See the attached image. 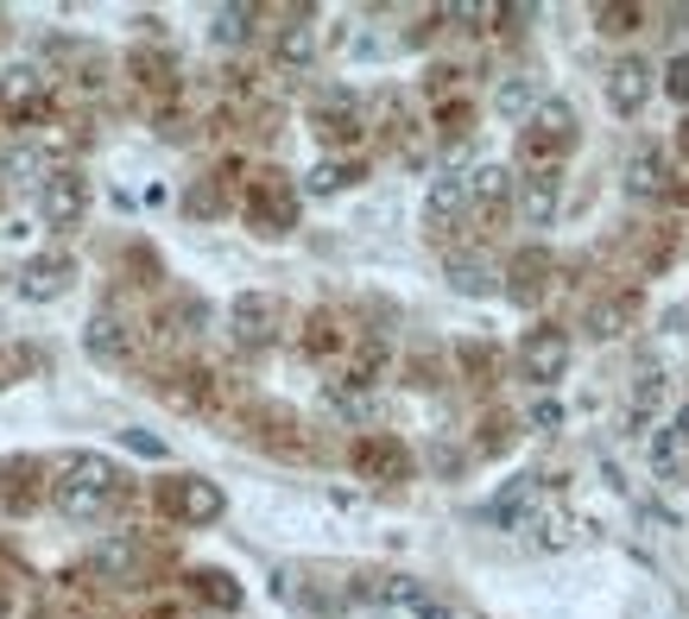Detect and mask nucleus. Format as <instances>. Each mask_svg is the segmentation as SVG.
<instances>
[{
	"instance_id": "f257e3e1",
	"label": "nucleus",
	"mask_w": 689,
	"mask_h": 619,
	"mask_svg": "<svg viewBox=\"0 0 689 619\" xmlns=\"http://www.w3.org/2000/svg\"><path fill=\"white\" fill-rule=\"evenodd\" d=\"M51 500L70 524H96L108 519V505L120 500V468L96 449H77V455H63L58 462V481H51Z\"/></svg>"
},
{
	"instance_id": "4c0bfd02",
	"label": "nucleus",
	"mask_w": 689,
	"mask_h": 619,
	"mask_svg": "<svg viewBox=\"0 0 689 619\" xmlns=\"http://www.w3.org/2000/svg\"><path fill=\"white\" fill-rule=\"evenodd\" d=\"M462 361H469V373H481V380L493 373V348H488V342H469V348H462Z\"/></svg>"
},
{
	"instance_id": "6e6552de",
	"label": "nucleus",
	"mask_w": 689,
	"mask_h": 619,
	"mask_svg": "<svg viewBox=\"0 0 689 619\" xmlns=\"http://www.w3.org/2000/svg\"><path fill=\"white\" fill-rule=\"evenodd\" d=\"M646 101H651V63H639V58L608 63V108H613V115L632 120Z\"/></svg>"
},
{
	"instance_id": "20e7f679",
	"label": "nucleus",
	"mask_w": 689,
	"mask_h": 619,
	"mask_svg": "<svg viewBox=\"0 0 689 619\" xmlns=\"http://www.w3.org/2000/svg\"><path fill=\"white\" fill-rule=\"evenodd\" d=\"M519 373H525L532 386H557V380L570 373V335L557 330V323L525 330V342H519Z\"/></svg>"
},
{
	"instance_id": "b1692460",
	"label": "nucleus",
	"mask_w": 689,
	"mask_h": 619,
	"mask_svg": "<svg viewBox=\"0 0 689 619\" xmlns=\"http://www.w3.org/2000/svg\"><path fill=\"white\" fill-rule=\"evenodd\" d=\"M443 272H450V285L462 291V297H488L493 291V266L488 259H474V253H450V266Z\"/></svg>"
},
{
	"instance_id": "f704fd0d",
	"label": "nucleus",
	"mask_w": 689,
	"mask_h": 619,
	"mask_svg": "<svg viewBox=\"0 0 689 619\" xmlns=\"http://www.w3.org/2000/svg\"><path fill=\"white\" fill-rule=\"evenodd\" d=\"M665 89H670L677 101H689V58H670V63H665Z\"/></svg>"
},
{
	"instance_id": "4be33fe9",
	"label": "nucleus",
	"mask_w": 689,
	"mask_h": 619,
	"mask_svg": "<svg viewBox=\"0 0 689 619\" xmlns=\"http://www.w3.org/2000/svg\"><path fill=\"white\" fill-rule=\"evenodd\" d=\"M273 58L285 63V70H311V58H316V26H311V13H297L292 26H278Z\"/></svg>"
},
{
	"instance_id": "ea45409f",
	"label": "nucleus",
	"mask_w": 689,
	"mask_h": 619,
	"mask_svg": "<svg viewBox=\"0 0 689 619\" xmlns=\"http://www.w3.org/2000/svg\"><path fill=\"white\" fill-rule=\"evenodd\" d=\"M7 380H13V354L0 348V386H7Z\"/></svg>"
},
{
	"instance_id": "cd10ccee",
	"label": "nucleus",
	"mask_w": 689,
	"mask_h": 619,
	"mask_svg": "<svg viewBox=\"0 0 689 619\" xmlns=\"http://www.w3.org/2000/svg\"><path fill=\"white\" fill-rule=\"evenodd\" d=\"M532 524H538V543H544V550H563V543H575V531H582L570 505H544Z\"/></svg>"
},
{
	"instance_id": "9b49d317",
	"label": "nucleus",
	"mask_w": 689,
	"mask_h": 619,
	"mask_svg": "<svg viewBox=\"0 0 689 619\" xmlns=\"http://www.w3.org/2000/svg\"><path fill=\"white\" fill-rule=\"evenodd\" d=\"M247 215H254V228H259V234H292V222H297V196L285 190V184H273V177H259V190H254V203H247Z\"/></svg>"
},
{
	"instance_id": "c9c22d12",
	"label": "nucleus",
	"mask_w": 689,
	"mask_h": 619,
	"mask_svg": "<svg viewBox=\"0 0 689 619\" xmlns=\"http://www.w3.org/2000/svg\"><path fill=\"white\" fill-rule=\"evenodd\" d=\"M184 209H190V215H216V209H222V196H216V184H197V190L184 196Z\"/></svg>"
},
{
	"instance_id": "ddd939ff",
	"label": "nucleus",
	"mask_w": 689,
	"mask_h": 619,
	"mask_svg": "<svg viewBox=\"0 0 689 619\" xmlns=\"http://www.w3.org/2000/svg\"><path fill=\"white\" fill-rule=\"evenodd\" d=\"M532 505H538V481L525 474V481H512L506 493H493V500L481 505V519L506 524V531H532Z\"/></svg>"
},
{
	"instance_id": "f8f14e48",
	"label": "nucleus",
	"mask_w": 689,
	"mask_h": 619,
	"mask_svg": "<svg viewBox=\"0 0 689 619\" xmlns=\"http://www.w3.org/2000/svg\"><path fill=\"white\" fill-rule=\"evenodd\" d=\"M627 196H639V203H658V196H670V158L665 146H639L627 165Z\"/></svg>"
},
{
	"instance_id": "72a5a7b5",
	"label": "nucleus",
	"mask_w": 689,
	"mask_h": 619,
	"mask_svg": "<svg viewBox=\"0 0 689 619\" xmlns=\"http://www.w3.org/2000/svg\"><path fill=\"white\" fill-rule=\"evenodd\" d=\"M525 424H532V430H557V424H563V405H557V399H538V405L525 411Z\"/></svg>"
},
{
	"instance_id": "4468645a",
	"label": "nucleus",
	"mask_w": 689,
	"mask_h": 619,
	"mask_svg": "<svg viewBox=\"0 0 689 619\" xmlns=\"http://www.w3.org/2000/svg\"><path fill=\"white\" fill-rule=\"evenodd\" d=\"M544 278H551V253H544V247L512 253V266H506V297H512V304H538V297H544Z\"/></svg>"
},
{
	"instance_id": "a878e982",
	"label": "nucleus",
	"mask_w": 689,
	"mask_h": 619,
	"mask_svg": "<svg viewBox=\"0 0 689 619\" xmlns=\"http://www.w3.org/2000/svg\"><path fill=\"white\" fill-rule=\"evenodd\" d=\"M361 177H367V171H361L355 158H323V165L304 177V190H311V196H335V190H348V184H361Z\"/></svg>"
},
{
	"instance_id": "7c9ffc66",
	"label": "nucleus",
	"mask_w": 689,
	"mask_h": 619,
	"mask_svg": "<svg viewBox=\"0 0 689 619\" xmlns=\"http://www.w3.org/2000/svg\"><path fill=\"white\" fill-rule=\"evenodd\" d=\"M197 595L203 600H216V607H240V588H235V576H222V569H197Z\"/></svg>"
},
{
	"instance_id": "2f4dec72",
	"label": "nucleus",
	"mask_w": 689,
	"mask_h": 619,
	"mask_svg": "<svg viewBox=\"0 0 689 619\" xmlns=\"http://www.w3.org/2000/svg\"><path fill=\"white\" fill-rule=\"evenodd\" d=\"M646 20L639 7H627V0H608V7H594V26L608 32V39H620V32H632V26Z\"/></svg>"
},
{
	"instance_id": "1a4fd4ad",
	"label": "nucleus",
	"mask_w": 689,
	"mask_h": 619,
	"mask_svg": "<svg viewBox=\"0 0 689 619\" xmlns=\"http://www.w3.org/2000/svg\"><path fill=\"white\" fill-rule=\"evenodd\" d=\"M82 348H89V361H101V367H120V361L134 354V330L120 323L115 310H96L89 330H82Z\"/></svg>"
},
{
	"instance_id": "a19ab883",
	"label": "nucleus",
	"mask_w": 689,
	"mask_h": 619,
	"mask_svg": "<svg viewBox=\"0 0 689 619\" xmlns=\"http://www.w3.org/2000/svg\"><path fill=\"white\" fill-rule=\"evenodd\" d=\"M677 153H683V165H689V120L677 127Z\"/></svg>"
},
{
	"instance_id": "58836bf2",
	"label": "nucleus",
	"mask_w": 689,
	"mask_h": 619,
	"mask_svg": "<svg viewBox=\"0 0 689 619\" xmlns=\"http://www.w3.org/2000/svg\"><path fill=\"white\" fill-rule=\"evenodd\" d=\"M670 430H677V436H683V443H689V399H683V405H677V411H670Z\"/></svg>"
},
{
	"instance_id": "2eb2a0df",
	"label": "nucleus",
	"mask_w": 689,
	"mask_h": 619,
	"mask_svg": "<svg viewBox=\"0 0 689 619\" xmlns=\"http://www.w3.org/2000/svg\"><path fill=\"white\" fill-rule=\"evenodd\" d=\"M512 196H519L525 228H551V215H557V165H551V171L519 177V184H512Z\"/></svg>"
},
{
	"instance_id": "7ed1b4c3",
	"label": "nucleus",
	"mask_w": 689,
	"mask_h": 619,
	"mask_svg": "<svg viewBox=\"0 0 689 619\" xmlns=\"http://www.w3.org/2000/svg\"><path fill=\"white\" fill-rule=\"evenodd\" d=\"M158 505H165L178 524H216L222 512H228L222 487L203 481V474H178V481H165V487H158Z\"/></svg>"
},
{
	"instance_id": "dca6fc26",
	"label": "nucleus",
	"mask_w": 689,
	"mask_h": 619,
	"mask_svg": "<svg viewBox=\"0 0 689 619\" xmlns=\"http://www.w3.org/2000/svg\"><path fill=\"white\" fill-rule=\"evenodd\" d=\"M462 209H469V177H436L431 184V196H424V228H455V222H462Z\"/></svg>"
},
{
	"instance_id": "6ab92c4d",
	"label": "nucleus",
	"mask_w": 689,
	"mask_h": 619,
	"mask_svg": "<svg viewBox=\"0 0 689 619\" xmlns=\"http://www.w3.org/2000/svg\"><path fill=\"white\" fill-rule=\"evenodd\" d=\"M355 468L361 474H380V481H405V474H412V455H405L393 436H367V443L355 449Z\"/></svg>"
},
{
	"instance_id": "f03ea898",
	"label": "nucleus",
	"mask_w": 689,
	"mask_h": 619,
	"mask_svg": "<svg viewBox=\"0 0 689 619\" xmlns=\"http://www.w3.org/2000/svg\"><path fill=\"white\" fill-rule=\"evenodd\" d=\"M570 139H575V115H570V101L544 96V101L532 108V134H525V158H532V171H551V158L570 153Z\"/></svg>"
},
{
	"instance_id": "473e14b6",
	"label": "nucleus",
	"mask_w": 689,
	"mask_h": 619,
	"mask_svg": "<svg viewBox=\"0 0 689 619\" xmlns=\"http://www.w3.org/2000/svg\"><path fill=\"white\" fill-rule=\"evenodd\" d=\"M134 562H139V543H101V557H96V569H108V576H134Z\"/></svg>"
},
{
	"instance_id": "5701e85b",
	"label": "nucleus",
	"mask_w": 689,
	"mask_h": 619,
	"mask_svg": "<svg viewBox=\"0 0 689 619\" xmlns=\"http://www.w3.org/2000/svg\"><path fill=\"white\" fill-rule=\"evenodd\" d=\"M316 134H323V139H335V146H348V139H361V115H355V101L342 96V89L316 101Z\"/></svg>"
},
{
	"instance_id": "c85d7f7f",
	"label": "nucleus",
	"mask_w": 689,
	"mask_h": 619,
	"mask_svg": "<svg viewBox=\"0 0 689 619\" xmlns=\"http://www.w3.org/2000/svg\"><path fill=\"white\" fill-rule=\"evenodd\" d=\"M493 108H500V115L506 120H525L538 108V89H532V77H506L500 82V89H493Z\"/></svg>"
},
{
	"instance_id": "f3484780",
	"label": "nucleus",
	"mask_w": 689,
	"mask_h": 619,
	"mask_svg": "<svg viewBox=\"0 0 689 619\" xmlns=\"http://www.w3.org/2000/svg\"><path fill=\"white\" fill-rule=\"evenodd\" d=\"M0 101H7L20 120H39V115H45V77L32 70V63L7 70V77H0Z\"/></svg>"
},
{
	"instance_id": "c756f323",
	"label": "nucleus",
	"mask_w": 689,
	"mask_h": 619,
	"mask_svg": "<svg viewBox=\"0 0 689 619\" xmlns=\"http://www.w3.org/2000/svg\"><path fill=\"white\" fill-rule=\"evenodd\" d=\"M651 462H658V474H665V481H677V474L689 468V443L677 436V430H665V436L651 443Z\"/></svg>"
},
{
	"instance_id": "393cba45",
	"label": "nucleus",
	"mask_w": 689,
	"mask_h": 619,
	"mask_svg": "<svg viewBox=\"0 0 689 619\" xmlns=\"http://www.w3.org/2000/svg\"><path fill=\"white\" fill-rule=\"evenodd\" d=\"M0 171H7V184H45V177H51V158H45L39 146H7V153H0Z\"/></svg>"
},
{
	"instance_id": "9d476101",
	"label": "nucleus",
	"mask_w": 689,
	"mask_h": 619,
	"mask_svg": "<svg viewBox=\"0 0 689 619\" xmlns=\"http://www.w3.org/2000/svg\"><path fill=\"white\" fill-rule=\"evenodd\" d=\"M632 316H639V291H608V297H594L589 316H582V330L594 342H613V335L632 330Z\"/></svg>"
},
{
	"instance_id": "bb28decb",
	"label": "nucleus",
	"mask_w": 689,
	"mask_h": 619,
	"mask_svg": "<svg viewBox=\"0 0 689 619\" xmlns=\"http://www.w3.org/2000/svg\"><path fill=\"white\" fill-rule=\"evenodd\" d=\"M254 20H259V7H216V13H209V39L216 45H247Z\"/></svg>"
},
{
	"instance_id": "0eeeda50",
	"label": "nucleus",
	"mask_w": 689,
	"mask_h": 619,
	"mask_svg": "<svg viewBox=\"0 0 689 619\" xmlns=\"http://www.w3.org/2000/svg\"><path fill=\"white\" fill-rule=\"evenodd\" d=\"M70 278H77V259H70V253H39V259H26L20 266V297L51 304V297L70 291Z\"/></svg>"
},
{
	"instance_id": "aec40b11",
	"label": "nucleus",
	"mask_w": 689,
	"mask_h": 619,
	"mask_svg": "<svg viewBox=\"0 0 689 619\" xmlns=\"http://www.w3.org/2000/svg\"><path fill=\"white\" fill-rule=\"evenodd\" d=\"M0 500H7V512H32V505H39V462H32V455H13V462L0 468Z\"/></svg>"
},
{
	"instance_id": "a211bd4d",
	"label": "nucleus",
	"mask_w": 689,
	"mask_h": 619,
	"mask_svg": "<svg viewBox=\"0 0 689 619\" xmlns=\"http://www.w3.org/2000/svg\"><path fill=\"white\" fill-rule=\"evenodd\" d=\"M665 399H670V373L665 367H646V373H639V386H632V399H627V430H632V436L658 417V405H665Z\"/></svg>"
},
{
	"instance_id": "412c9836",
	"label": "nucleus",
	"mask_w": 689,
	"mask_h": 619,
	"mask_svg": "<svg viewBox=\"0 0 689 619\" xmlns=\"http://www.w3.org/2000/svg\"><path fill=\"white\" fill-rule=\"evenodd\" d=\"M469 203L481 215L506 209V203H512V171H506V165H474V171H469Z\"/></svg>"
},
{
	"instance_id": "39448f33",
	"label": "nucleus",
	"mask_w": 689,
	"mask_h": 619,
	"mask_svg": "<svg viewBox=\"0 0 689 619\" xmlns=\"http://www.w3.org/2000/svg\"><path fill=\"white\" fill-rule=\"evenodd\" d=\"M39 215L51 228H77L82 215H89V177L82 171H51L39 184Z\"/></svg>"
},
{
	"instance_id": "423d86ee",
	"label": "nucleus",
	"mask_w": 689,
	"mask_h": 619,
	"mask_svg": "<svg viewBox=\"0 0 689 619\" xmlns=\"http://www.w3.org/2000/svg\"><path fill=\"white\" fill-rule=\"evenodd\" d=\"M278 297H266V291H240L235 304H228V330H235V342L240 348H266L278 335Z\"/></svg>"
},
{
	"instance_id": "e433bc0d",
	"label": "nucleus",
	"mask_w": 689,
	"mask_h": 619,
	"mask_svg": "<svg viewBox=\"0 0 689 619\" xmlns=\"http://www.w3.org/2000/svg\"><path fill=\"white\" fill-rule=\"evenodd\" d=\"M120 443L134 449V455H152V462L165 455V443H158V436H146V430H120Z\"/></svg>"
}]
</instances>
